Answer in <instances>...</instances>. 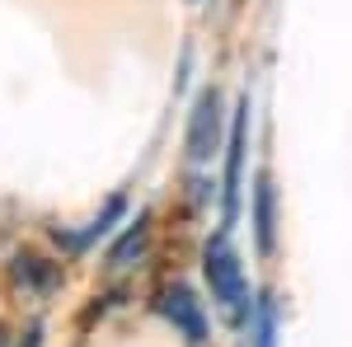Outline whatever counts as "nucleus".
Wrapping results in <instances>:
<instances>
[{"instance_id":"nucleus-6","label":"nucleus","mask_w":352,"mask_h":347,"mask_svg":"<svg viewBox=\"0 0 352 347\" xmlns=\"http://www.w3.org/2000/svg\"><path fill=\"white\" fill-rule=\"evenodd\" d=\"M254 225H258V249H272V183L258 179L254 192Z\"/></svg>"},{"instance_id":"nucleus-1","label":"nucleus","mask_w":352,"mask_h":347,"mask_svg":"<svg viewBox=\"0 0 352 347\" xmlns=\"http://www.w3.org/2000/svg\"><path fill=\"white\" fill-rule=\"evenodd\" d=\"M202 272H207V287H212V300L230 320H244V300H249V287H244V272H240V258L230 254V244L217 240L207 244L202 254Z\"/></svg>"},{"instance_id":"nucleus-3","label":"nucleus","mask_w":352,"mask_h":347,"mask_svg":"<svg viewBox=\"0 0 352 347\" xmlns=\"http://www.w3.org/2000/svg\"><path fill=\"white\" fill-rule=\"evenodd\" d=\"M244 132H249V99H240L235 127H230V155H226V225L240 212V169H244Z\"/></svg>"},{"instance_id":"nucleus-5","label":"nucleus","mask_w":352,"mask_h":347,"mask_svg":"<svg viewBox=\"0 0 352 347\" xmlns=\"http://www.w3.org/2000/svg\"><path fill=\"white\" fill-rule=\"evenodd\" d=\"M10 272H14V287H28V291H47L56 282V267H47L38 254H19Z\"/></svg>"},{"instance_id":"nucleus-7","label":"nucleus","mask_w":352,"mask_h":347,"mask_svg":"<svg viewBox=\"0 0 352 347\" xmlns=\"http://www.w3.org/2000/svg\"><path fill=\"white\" fill-rule=\"evenodd\" d=\"M141 249H146V216H141L132 230L118 240V249L109 254V263H113V267H127V258H132V254H141Z\"/></svg>"},{"instance_id":"nucleus-2","label":"nucleus","mask_w":352,"mask_h":347,"mask_svg":"<svg viewBox=\"0 0 352 347\" xmlns=\"http://www.w3.org/2000/svg\"><path fill=\"white\" fill-rule=\"evenodd\" d=\"M217 141H221V99H217V89H202L197 104H192V117H188V160L207 164Z\"/></svg>"},{"instance_id":"nucleus-9","label":"nucleus","mask_w":352,"mask_h":347,"mask_svg":"<svg viewBox=\"0 0 352 347\" xmlns=\"http://www.w3.org/2000/svg\"><path fill=\"white\" fill-rule=\"evenodd\" d=\"M0 347H5V333H0Z\"/></svg>"},{"instance_id":"nucleus-8","label":"nucleus","mask_w":352,"mask_h":347,"mask_svg":"<svg viewBox=\"0 0 352 347\" xmlns=\"http://www.w3.org/2000/svg\"><path fill=\"white\" fill-rule=\"evenodd\" d=\"M272 328H277V310H272V300L258 305V347H272Z\"/></svg>"},{"instance_id":"nucleus-4","label":"nucleus","mask_w":352,"mask_h":347,"mask_svg":"<svg viewBox=\"0 0 352 347\" xmlns=\"http://www.w3.org/2000/svg\"><path fill=\"white\" fill-rule=\"evenodd\" d=\"M164 320L174 324V328H179V333H184V338H188V343H202V338H207V320H202V305H197V300H192V291L188 287H169V291H164Z\"/></svg>"}]
</instances>
